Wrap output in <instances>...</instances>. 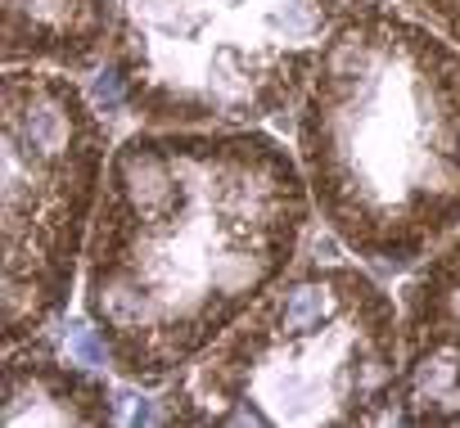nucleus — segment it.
<instances>
[{
	"mask_svg": "<svg viewBox=\"0 0 460 428\" xmlns=\"http://www.w3.org/2000/svg\"><path fill=\"white\" fill-rule=\"evenodd\" d=\"M86 365L64 361L41 338L14 343L5 356V401H0V419L10 428H19V424H77V428L109 424L113 392Z\"/></svg>",
	"mask_w": 460,
	"mask_h": 428,
	"instance_id": "nucleus-7",
	"label": "nucleus"
},
{
	"mask_svg": "<svg viewBox=\"0 0 460 428\" xmlns=\"http://www.w3.org/2000/svg\"><path fill=\"white\" fill-rule=\"evenodd\" d=\"M402 424L460 428V235L402 293Z\"/></svg>",
	"mask_w": 460,
	"mask_h": 428,
	"instance_id": "nucleus-6",
	"label": "nucleus"
},
{
	"mask_svg": "<svg viewBox=\"0 0 460 428\" xmlns=\"http://www.w3.org/2000/svg\"><path fill=\"white\" fill-rule=\"evenodd\" d=\"M298 162L325 226L406 271L460 231V50L388 0H348L298 100Z\"/></svg>",
	"mask_w": 460,
	"mask_h": 428,
	"instance_id": "nucleus-2",
	"label": "nucleus"
},
{
	"mask_svg": "<svg viewBox=\"0 0 460 428\" xmlns=\"http://www.w3.org/2000/svg\"><path fill=\"white\" fill-rule=\"evenodd\" d=\"M312 185L253 127H145L104 171L82 262L86 320L113 370L163 388L289 275Z\"/></svg>",
	"mask_w": 460,
	"mask_h": 428,
	"instance_id": "nucleus-1",
	"label": "nucleus"
},
{
	"mask_svg": "<svg viewBox=\"0 0 460 428\" xmlns=\"http://www.w3.org/2000/svg\"><path fill=\"white\" fill-rule=\"evenodd\" d=\"M348 0H122L109 73L145 127H253L303 100Z\"/></svg>",
	"mask_w": 460,
	"mask_h": 428,
	"instance_id": "nucleus-4",
	"label": "nucleus"
},
{
	"mask_svg": "<svg viewBox=\"0 0 460 428\" xmlns=\"http://www.w3.org/2000/svg\"><path fill=\"white\" fill-rule=\"evenodd\" d=\"M109 127L59 68L19 64L0 91V334L37 338L73 298L109 171Z\"/></svg>",
	"mask_w": 460,
	"mask_h": 428,
	"instance_id": "nucleus-5",
	"label": "nucleus"
},
{
	"mask_svg": "<svg viewBox=\"0 0 460 428\" xmlns=\"http://www.w3.org/2000/svg\"><path fill=\"white\" fill-rule=\"evenodd\" d=\"M406 10H415L424 23H433L442 37L460 46V0H402Z\"/></svg>",
	"mask_w": 460,
	"mask_h": 428,
	"instance_id": "nucleus-9",
	"label": "nucleus"
},
{
	"mask_svg": "<svg viewBox=\"0 0 460 428\" xmlns=\"http://www.w3.org/2000/svg\"><path fill=\"white\" fill-rule=\"evenodd\" d=\"M199 428L402 424V316L352 262H312L276 280L158 406Z\"/></svg>",
	"mask_w": 460,
	"mask_h": 428,
	"instance_id": "nucleus-3",
	"label": "nucleus"
},
{
	"mask_svg": "<svg viewBox=\"0 0 460 428\" xmlns=\"http://www.w3.org/2000/svg\"><path fill=\"white\" fill-rule=\"evenodd\" d=\"M5 5V64H46L64 73L95 68L113 37V0H0Z\"/></svg>",
	"mask_w": 460,
	"mask_h": 428,
	"instance_id": "nucleus-8",
	"label": "nucleus"
}]
</instances>
